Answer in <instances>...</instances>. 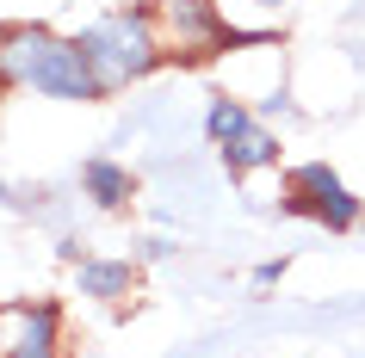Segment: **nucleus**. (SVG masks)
<instances>
[{
	"instance_id": "obj_6",
	"label": "nucleus",
	"mask_w": 365,
	"mask_h": 358,
	"mask_svg": "<svg viewBox=\"0 0 365 358\" xmlns=\"http://www.w3.org/2000/svg\"><path fill=\"white\" fill-rule=\"evenodd\" d=\"M0 358H56V309H6Z\"/></svg>"
},
{
	"instance_id": "obj_2",
	"label": "nucleus",
	"mask_w": 365,
	"mask_h": 358,
	"mask_svg": "<svg viewBox=\"0 0 365 358\" xmlns=\"http://www.w3.org/2000/svg\"><path fill=\"white\" fill-rule=\"evenodd\" d=\"M75 43H81V56H87V68H93L99 93H112V87H130V80H143L155 62L168 56V43H161V25H155V13H106V19H93Z\"/></svg>"
},
{
	"instance_id": "obj_5",
	"label": "nucleus",
	"mask_w": 365,
	"mask_h": 358,
	"mask_svg": "<svg viewBox=\"0 0 365 358\" xmlns=\"http://www.w3.org/2000/svg\"><path fill=\"white\" fill-rule=\"evenodd\" d=\"M291 198H297V210H309V216H322V223H334V228H346L359 216V204L346 198V186L328 167H297L291 173Z\"/></svg>"
},
{
	"instance_id": "obj_3",
	"label": "nucleus",
	"mask_w": 365,
	"mask_h": 358,
	"mask_svg": "<svg viewBox=\"0 0 365 358\" xmlns=\"http://www.w3.org/2000/svg\"><path fill=\"white\" fill-rule=\"evenodd\" d=\"M211 136H217V149H223V161H230V173H254V167H267L272 154H279V142L235 99H217L211 105Z\"/></svg>"
},
{
	"instance_id": "obj_7",
	"label": "nucleus",
	"mask_w": 365,
	"mask_h": 358,
	"mask_svg": "<svg viewBox=\"0 0 365 358\" xmlns=\"http://www.w3.org/2000/svg\"><path fill=\"white\" fill-rule=\"evenodd\" d=\"M87 186L99 191V204H124V198H130V179H124L118 167H99V161L87 167Z\"/></svg>"
},
{
	"instance_id": "obj_8",
	"label": "nucleus",
	"mask_w": 365,
	"mask_h": 358,
	"mask_svg": "<svg viewBox=\"0 0 365 358\" xmlns=\"http://www.w3.org/2000/svg\"><path fill=\"white\" fill-rule=\"evenodd\" d=\"M235 6H260V13H272V6H285V0H235Z\"/></svg>"
},
{
	"instance_id": "obj_1",
	"label": "nucleus",
	"mask_w": 365,
	"mask_h": 358,
	"mask_svg": "<svg viewBox=\"0 0 365 358\" xmlns=\"http://www.w3.org/2000/svg\"><path fill=\"white\" fill-rule=\"evenodd\" d=\"M0 80L6 87H31L50 99H99V80L87 68L75 38H50L38 25H13L0 31Z\"/></svg>"
},
{
	"instance_id": "obj_4",
	"label": "nucleus",
	"mask_w": 365,
	"mask_h": 358,
	"mask_svg": "<svg viewBox=\"0 0 365 358\" xmlns=\"http://www.w3.org/2000/svg\"><path fill=\"white\" fill-rule=\"evenodd\" d=\"M155 25H161V43H168V50L198 56V50H211V43L223 38V6H217V0H161Z\"/></svg>"
}]
</instances>
